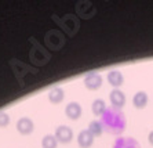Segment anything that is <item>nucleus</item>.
<instances>
[{
  "label": "nucleus",
  "instance_id": "1",
  "mask_svg": "<svg viewBox=\"0 0 153 148\" xmlns=\"http://www.w3.org/2000/svg\"><path fill=\"white\" fill-rule=\"evenodd\" d=\"M102 76L97 72H88L84 76V84L88 90H98L102 86Z\"/></svg>",
  "mask_w": 153,
  "mask_h": 148
},
{
  "label": "nucleus",
  "instance_id": "2",
  "mask_svg": "<svg viewBox=\"0 0 153 148\" xmlns=\"http://www.w3.org/2000/svg\"><path fill=\"white\" fill-rule=\"evenodd\" d=\"M55 137H57L58 143H62V144H68L71 143L72 138H73V132L69 126H65V125H61V126L57 127L55 130V134H54Z\"/></svg>",
  "mask_w": 153,
  "mask_h": 148
},
{
  "label": "nucleus",
  "instance_id": "3",
  "mask_svg": "<svg viewBox=\"0 0 153 148\" xmlns=\"http://www.w3.org/2000/svg\"><path fill=\"white\" fill-rule=\"evenodd\" d=\"M109 100L113 108L120 109L126 105V94L120 90V89H113L109 94Z\"/></svg>",
  "mask_w": 153,
  "mask_h": 148
},
{
  "label": "nucleus",
  "instance_id": "4",
  "mask_svg": "<svg viewBox=\"0 0 153 148\" xmlns=\"http://www.w3.org/2000/svg\"><path fill=\"white\" fill-rule=\"evenodd\" d=\"M65 115L72 120L79 119L80 115H82V105L76 101H71L66 107H65Z\"/></svg>",
  "mask_w": 153,
  "mask_h": 148
},
{
  "label": "nucleus",
  "instance_id": "5",
  "mask_svg": "<svg viewBox=\"0 0 153 148\" xmlns=\"http://www.w3.org/2000/svg\"><path fill=\"white\" fill-rule=\"evenodd\" d=\"M33 129H35V123H33L32 119H29V118H21V119H18L17 130L21 134H24V136L30 134L33 132Z\"/></svg>",
  "mask_w": 153,
  "mask_h": 148
},
{
  "label": "nucleus",
  "instance_id": "6",
  "mask_svg": "<svg viewBox=\"0 0 153 148\" xmlns=\"http://www.w3.org/2000/svg\"><path fill=\"white\" fill-rule=\"evenodd\" d=\"M94 138L95 137L90 133L88 130L85 129V130H82V132L79 133L77 143H79V145H80V148H90L94 143Z\"/></svg>",
  "mask_w": 153,
  "mask_h": 148
},
{
  "label": "nucleus",
  "instance_id": "7",
  "mask_svg": "<svg viewBox=\"0 0 153 148\" xmlns=\"http://www.w3.org/2000/svg\"><path fill=\"white\" fill-rule=\"evenodd\" d=\"M108 82L114 89H119L121 84L124 83V76H123V73L120 71H111V72H108Z\"/></svg>",
  "mask_w": 153,
  "mask_h": 148
},
{
  "label": "nucleus",
  "instance_id": "8",
  "mask_svg": "<svg viewBox=\"0 0 153 148\" xmlns=\"http://www.w3.org/2000/svg\"><path fill=\"white\" fill-rule=\"evenodd\" d=\"M148 100H149V98H148V94H146L145 91L139 90L134 94V97H132V104H134L135 108L142 109L148 105Z\"/></svg>",
  "mask_w": 153,
  "mask_h": 148
},
{
  "label": "nucleus",
  "instance_id": "9",
  "mask_svg": "<svg viewBox=\"0 0 153 148\" xmlns=\"http://www.w3.org/2000/svg\"><path fill=\"white\" fill-rule=\"evenodd\" d=\"M65 98V91L62 87H53L48 91V100L51 104H59Z\"/></svg>",
  "mask_w": 153,
  "mask_h": 148
},
{
  "label": "nucleus",
  "instance_id": "10",
  "mask_svg": "<svg viewBox=\"0 0 153 148\" xmlns=\"http://www.w3.org/2000/svg\"><path fill=\"white\" fill-rule=\"evenodd\" d=\"M87 130L93 134L94 137H100L101 134H102V132H103V126H102V123H101L100 120H93V122H90L88 129Z\"/></svg>",
  "mask_w": 153,
  "mask_h": 148
},
{
  "label": "nucleus",
  "instance_id": "11",
  "mask_svg": "<svg viewBox=\"0 0 153 148\" xmlns=\"http://www.w3.org/2000/svg\"><path fill=\"white\" fill-rule=\"evenodd\" d=\"M91 109H93V114L97 116H101L103 112L106 111V104L103 100H95L91 104Z\"/></svg>",
  "mask_w": 153,
  "mask_h": 148
},
{
  "label": "nucleus",
  "instance_id": "12",
  "mask_svg": "<svg viewBox=\"0 0 153 148\" xmlns=\"http://www.w3.org/2000/svg\"><path fill=\"white\" fill-rule=\"evenodd\" d=\"M58 140L54 134H47L42 140V147L43 148H57Z\"/></svg>",
  "mask_w": 153,
  "mask_h": 148
},
{
  "label": "nucleus",
  "instance_id": "13",
  "mask_svg": "<svg viewBox=\"0 0 153 148\" xmlns=\"http://www.w3.org/2000/svg\"><path fill=\"white\" fill-rule=\"evenodd\" d=\"M10 123V116L6 112H0V127H6Z\"/></svg>",
  "mask_w": 153,
  "mask_h": 148
},
{
  "label": "nucleus",
  "instance_id": "14",
  "mask_svg": "<svg viewBox=\"0 0 153 148\" xmlns=\"http://www.w3.org/2000/svg\"><path fill=\"white\" fill-rule=\"evenodd\" d=\"M148 141H149V144L153 145V130L150 132L149 134H148Z\"/></svg>",
  "mask_w": 153,
  "mask_h": 148
}]
</instances>
